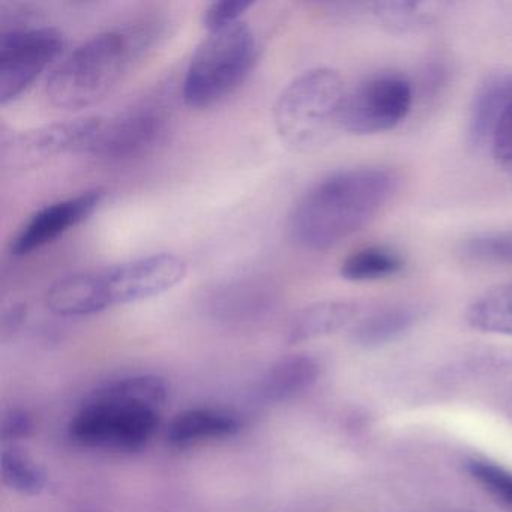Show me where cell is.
I'll return each mask as SVG.
<instances>
[{"label": "cell", "instance_id": "1", "mask_svg": "<svg viewBox=\"0 0 512 512\" xmlns=\"http://www.w3.org/2000/svg\"><path fill=\"white\" fill-rule=\"evenodd\" d=\"M400 187L385 167L340 170L317 182L290 217V235L299 247L326 251L373 223Z\"/></svg>", "mask_w": 512, "mask_h": 512}, {"label": "cell", "instance_id": "2", "mask_svg": "<svg viewBox=\"0 0 512 512\" xmlns=\"http://www.w3.org/2000/svg\"><path fill=\"white\" fill-rule=\"evenodd\" d=\"M167 397L166 380L152 374L113 380L83 401L68 424V436L85 448L140 451L157 431Z\"/></svg>", "mask_w": 512, "mask_h": 512}, {"label": "cell", "instance_id": "3", "mask_svg": "<svg viewBox=\"0 0 512 512\" xmlns=\"http://www.w3.org/2000/svg\"><path fill=\"white\" fill-rule=\"evenodd\" d=\"M158 23L110 29L70 53L47 80V98L64 110L88 109L109 97L155 43Z\"/></svg>", "mask_w": 512, "mask_h": 512}, {"label": "cell", "instance_id": "4", "mask_svg": "<svg viewBox=\"0 0 512 512\" xmlns=\"http://www.w3.org/2000/svg\"><path fill=\"white\" fill-rule=\"evenodd\" d=\"M188 266L175 254H154L98 271L56 281L46 305L61 317H83L169 292L187 277Z\"/></svg>", "mask_w": 512, "mask_h": 512}, {"label": "cell", "instance_id": "5", "mask_svg": "<svg viewBox=\"0 0 512 512\" xmlns=\"http://www.w3.org/2000/svg\"><path fill=\"white\" fill-rule=\"evenodd\" d=\"M346 95L343 77L331 68H314L296 77L274 106L275 130L281 142L295 152L325 145L341 128Z\"/></svg>", "mask_w": 512, "mask_h": 512}, {"label": "cell", "instance_id": "6", "mask_svg": "<svg viewBox=\"0 0 512 512\" xmlns=\"http://www.w3.org/2000/svg\"><path fill=\"white\" fill-rule=\"evenodd\" d=\"M257 41L247 23L211 32L197 47L182 97L191 109H208L232 95L245 82L257 61Z\"/></svg>", "mask_w": 512, "mask_h": 512}, {"label": "cell", "instance_id": "7", "mask_svg": "<svg viewBox=\"0 0 512 512\" xmlns=\"http://www.w3.org/2000/svg\"><path fill=\"white\" fill-rule=\"evenodd\" d=\"M413 86L398 74H377L346 95L341 128L353 134H379L394 130L413 106Z\"/></svg>", "mask_w": 512, "mask_h": 512}, {"label": "cell", "instance_id": "8", "mask_svg": "<svg viewBox=\"0 0 512 512\" xmlns=\"http://www.w3.org/2000/svg\"><path fill=\"white\" fill-rule=\"evenodd\" d=\"M64 37L52 28H19L0 37V104L19 98L61 55Z\"/></svg>", "mask_w": 512, "mask_h": 512}, {"label": "cell", "instance_id": "9", "mask_svg": "<svg viewBox=\"0 0 512 512\" xmlns=\"http://www.w3.org/2000/svg\"><path fill=\"white\" fill-rule=\"evenodd\" d=\"M170 113L160 103H143L104 119L88 154L100 160L122 163L143 157L164 142Z\"/></svg>", "mask_w": 512, "mask_h": 512}, {"label": "cell", "instance_id": "10", "mask_svg": "<svg viewBox=\"0 0 512 512\" xmlns=\"http://www.w3.org/2000/svg\"><path fill=\"white\" fill-rule=\"evenodd\" d=\"M104 118L88 116L44 125L4 137L2 161L11 169H28L70 152H89Z\"/></svg>", "mask_w": 512, "mask_h": 512}, {"label": "cell", "instance_id": "11", "mask_svg": "<svg viewBox=\"0 0 512 512\" xmlns=\"http://www.w3.org/2000/svg\"><path fill=\"white\" fill-rule=\"evenodd\" d=\"M103 199L104 190L97 188L40 209L17 233L11 244V253L28 256L47 247L94 214Z\"/></svg>", "mask_w": 512, "mask_h": 512}, {"label": "cell", "instance_id": "12", "mask_svg": "<svg viewBox=\"0 0 512 512\" xmlns=\"http://www.w3.org/2000/svg\"><path fill=\"white\" fill-rule=\"evenodd\" d=\"M274 307V290L259 281H238L218 287L206 302L209 316L227 326L253 325L266 319Z\"/></svg>", "mask_w": 512, "mask_h": 512}, {"label": "cell", "instance_id": "13", "mask_svg": "<svg viewBox=\"0 0 512 512\" xmlns=\"http://www.w3.org/2000/svg\"><path fill=\"white\" fill-rule=\"evenodd\" d=\"M512 103V71L490 74L473 97L469 116V139L476 149H490L502 116Z\"/></svg>", "mask_w": 512, "mask_h": 512}, {"label": "cell", "instance_id": "14", "mask_svg": "<svg viewBox=\"0 0 512 512\" xmlns=\"http://www.w3.org/2000/svg\"><path fill=\"white\" fill-rule=\"evenodd\" d=\"M320 376V364L307 355L289 356L275 362L265 371L254 397L263 404H278L293 400L307 392Z\"/></svg>", "mask_w": 512, "mask_h": 512}, {"label": "cell", "instance_id": "15", "mask_svg": "<svg viewBox=\"0 0 512 512\" xmlns=\"http://www.w3.org/2000/svg\"><path fill=\"white\" fill-rule=\"evenodd\" d=\"M242 430L235 413L214 407H197L179 413L167 430V440L175 448H188L208 440L227 439Z\"/></svg>", "mask_w": 512, "mask_h": 512}, {"label": "cell", "instance_id": "16", "mask_svg": "<svg viewBox=\"0 0 512 512\" xmlns=\"http://www.w3.org/2000/svg\"><path fill=\"white\" fill-rule=\"evenodd\" d=\"M361 307L350 301H322L308 305L295 314L286 328L289 344H302L335 334L355 322Z\"/></svg>", "mask_w": 512, "mask_h": 512}, {"label": "cell", "instance_id": "17", "mask_svg": "<svg viewBox=\"0 0 512 512\" xmlns=\"http://www.w3.org/2000/svg\"><path fill=\"white\" fill-rule=\"evenodd\" d=\"M421 317L413 305L397 304L380 308L358 320L353 326L352 340L365 349H376L403 337Z\"/></svg>", "mask_w": 512, "mask_h": 512}, {"label": "cell", "instance_id": "18", "mask_svg": "<svg viewBox=\"0 0 512 512\" xmlns=\"http://www.w3.org/2000/svg\"><path fill=\"white\" fill-rule=\"evenodd\" d=\"M466 320L484 334L512 337V284H502L482 293L467 308Z\"/></svg>", "mask_w": 512, "mask_h": 512}, {"label": "cell", "instance_id": "19", "mask_svg": "<svg viewBox=\"0 0 512 512\" xmlns=\"http://www.w3.org/2000/svg\"><path fill=\"white\" fill-rule=\"evenodd\" d=\"M404 260L400 254L382 245L359 248L341 263L340 274L353 283L383 280L403 271Z\"/></svg>", "mask_w": 512, "mask_h": 512}, {"label": "cell", "instance_id": "20", "mask_svg": "<svg viewBox=\"0 0 512 512\" xmlns=\"http://www.w3.org/2000/svg\"><path fill=\"white\" fill-rule=\"evenodd\" d=\"M2 481L5 487L26 497H37L49 485V476L41 464L16 446L2 452Z\"/></svg>", "mask_w": 512, "mask_h": 512}, {"label": "cell", "instance_id": "21", "mask_svg": "<svg viewBox=\"0 0 512 512\" xmlns=\"http://www.w3.org/2000/svg\"><path fill=\"white\" fill-rule=\"evenodd\" d=\"M457 254L464 263L482 268L512 266V230L470 236L460 242Z\"/></svg>", "mask_w": 512, "mask_h": 512}, {"label": "cell", "instance_id": "22", "mask_svg": "<svg viewBox=\"0 0 512 512\" xmlns=\"http://www.w3.org/2000/svg\"><path fill=\"white\" fill-rule=\"evenodd\" d=\"M466 470L473 481L478 482L490 496L506 508L512 509V472L493 461L472 458Z\"/></svg>", "mask_w": 512, "mask_h": 512}, {"label": "cell", "instance_id": "23", "mask_svg": "<svg viewBox=\"0 0 512 512\" xmlns=\"http://www.w3.org/2000/svg\"><path fill=\"white\" fill-rule=\"evenodd\" d=\"M374 16L388 31L403 32L413 31L425 23V14L421 11V5L415 2H382L374 5Z\"/></svg>", "mask_w": 512, "mask_h": 512}, {"label": "cell", "instance_id": "24", "mask_svg": "<svg viewBox=\"0 0 512 512\" xmlns=\"http://www.w3.org/2000/svg\"><path fill=\"white\" fill-rule=\"evenodd\" d=\"M253 7L247 0H221L214 2L203 13V26L211 32L223 31L236 23L242 22L245 11Z\"/></svg>", "mask_w": 512, "mask_h": 512}, {"label": "cell", "instance_id": "25", "mask_svg": "<svg viewBox=\"0 0 512 512\" xmlns=\"http://www.w3.org/2000/svg\"><path fill=\"white\" fill-rule=\"evenodd\" d=\"M490 151L499 163L512 166V103L497 124Z\"/></svg>", "mask_w": 512, "mask_h": 512}, {"label": "cell", "instance_id": "26", "mask_svg": "<svg viewBox=\"0 0 512 512\" xmlns=\"http://www.w3.org/2000/svg\"><path fill=\"white\" fill-rule=\"evenodd\" d=\"M34 428V419L28 412L22 409L10 410L2 419V439L7 443L26 439L31 436Z\"/></svg>", "mask_w": 512, "mask_h": 512}, {"label": "cell", "instance_id": "27", "mask_svg": "<svg viewBox=\"0 0 512 512\" xmlns=\"http://www.w3.org/2000/svg\"><path fill=\"white\" fill-rule=\"evenodd\" d=\"M25 319L26 307L23 304L13 305L10 310L5 311L4 319H2V335H4V338L16 332L23 325Z\"/></svg>", "mask_w": 512, "mask_h": 512}]
</instances>
